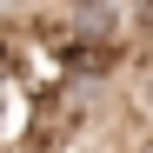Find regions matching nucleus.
Segmentation results:
<instances>
[{
	"label": "nucleus",
	"instance_id": "obj_1",
	"mask_svg": "<svg viewBox=\"0 0 153 153\" xmlns=\"http://www.w3.org/2000/svg\"><path fill=\"white\" fill-rule=\"evenodd\" d=\"M126 53L140 67H153V0L146 7H126Z\"/></svg>",
	"mask_w": 153,
	"mask_h": 153
},
{
	"label": "nucleus",
	"instance_id": "obj_2",
	"mask_svg": "<svg viewBox=\"0 0 153 153\" xmlns=\"http://www.w3.org/2000/svg\"><path fill=\"white\" fill-rule=\"evenodd\" d=\"M133 113L146 120V133H153V67H133Z\"/></svg>",
	"mask_w": 153,
	"mask_h": 153
}]
</instances>
